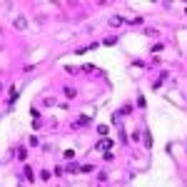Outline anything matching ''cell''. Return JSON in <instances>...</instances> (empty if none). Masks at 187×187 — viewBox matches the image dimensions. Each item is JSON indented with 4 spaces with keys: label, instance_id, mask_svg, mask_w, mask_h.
Listing matches in <instances>:
<instances>
[{
    "label": "cell",
    "instance_id": "52a82bcc",
    "mask_svg": "<svg viewBox=\"0 0 187 187\" xmlns=\"http://www.w3.org/2000/svg\"><path fill=\"white\" fill-rule=\"evenodd\" d=\"M92 170H95L92 165H82V167H80V172H92Z\"/></svg>",
    "mask_w": 187,
    "mask_h": 187
},
{
    "label": "cell",
    "instance_id": "8992f818",
    "mask_svg": "<svg viewBox=\"0 0 187 187\" xmlns=\"http://www.w3.org/2000/svg\"><path fill=\"white\" fill-rule=\"evenodd\" d=\"M120 23H122V17H117V15H115V17H110V25H120Z\"/></svg>",
    "mask_w": 187,
    "mask_h": 187
},
{
    "label": "cell",
    "instance_id": "ba28073f",
    "mask_svg": "<svg viewBox=\"0 0 187 187\" xmlns=\"http://www.w3.org/2000/svg\"><path fill=\"white\" fill-rule=\"evenodd\" d=\"M65 95L67 97H75V87H65Z\"/></svg>",
    "mask_w": 187,
    "mask_h": 187
},
{
    "label": "cell",
    "instance_id": "6da1fadb",
    "mask_svg": "<svg viewBox=\"0 0 187 187\" xmlns=\"http://www.w3.org/2000/svg\"><path fill=\"white\" fill-rule=\"evenodd\" d=\"M110 147H112V140H110V137H107V140H100V142H97V150H100V152H107Z\"/></svg>",
    "mask_w": 187,
    "mask_h": 187
},
{
    "label": "cell",
    "instance_id": "3957f363",
    "mask_svg": "<svg viewBox=\"0 0 187 187\" xmlns=\"http://www.w3.org/2000/svg\"><path fill=\"white\" fill-rule=\"evenodd\" d=\"M142 140H145V147H152V135H150V132H145Z\"/></svg>",
    "mask_w": 187,
    "mask_h": 187
},
{
    "label": "cell",
    "instance_id": "5b68a950",
    "mask_svg": "<svg viewBox=\"0 0 187 187\" xmlns=\"http://www.w3.org/2000/svg\"><path fill=\"white\" fill-rule=\"evenodd\" d=\"M23 172H25V177H28V180H35V175H32V170H30V167H25Z\"/></svg>",
    "mask_w": 187,
    "mask_h": 187
},
{
    "label": "cell",
    "instance_id": "7a4b0ae2",
    "mask_svg": "<svg viewBox=\"0 0 187 187\" xmlns=\"http://www.w3.org/2000/svg\"><path fill=\"white\" fill-rule=\"evenodd\" d=\"M82 125H90V115H80V120L75 122V127H82Z\"/></svg>",
    "mask_w": 187,
    "mask_h": 187
},
{
    "label": "cell",
    "instance_id": "277c9868",
    "mask_svg": "<svg viewBox=\"0 0 187 187\" xmlns=\"http://www.w3.org/2000/svg\"><path fill=\"white\" fill-rule=\"evenodd\" d=\"M25 25H28V20H25V17H17V20H15V28H20V30H23Z\"/></svg>",
    "mask_w": 187,
    "mask_h": 187
}]
</instances>
